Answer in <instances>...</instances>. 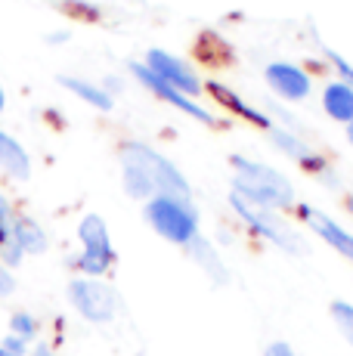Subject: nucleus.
Returning <instances> with one entry per match:
<instances>
[{
	"instance_id": "obj_1",
	"label": "nucleus",
	"mask_w": 353,
	"mask_h": 356,
	"mask_svg": "<svg viewBox=\"0 0 353 356\" xmlns=\"http://www.w3.org/2000/svg\"><path fill=\"white\" fill-rule=\"evenodd\" d=\"M121 168H124V189L131 198H180V202H192L189 198V183L174 168L165 155L155 149L142 146V143H127L121 149Z\"/></svg>"
},
{
	"instance_id": "obj_2",
	"label": "nucleus",
	"mask_w": 353,
	"mask_h": 356,
	"mask_svg": "<svg viewBox=\"0 0 353 356\" xmlns=\"http://www.w3.org/2000/svg\"><path fill=\"white\" fill-rule=\"evenodd\" d=\"M233 193L248 198V202L261 204V208H288L295 202V186L279 174V170L257 164L242 155H233Z\"/></svg>"
},
{
	"instance_id": "obj_3",
	"label": "nucleus",
	"mask_w": 353,
	"mask_h": 356,
	"mask_svg": "<svg viewBox=\"0 0 353 356\" xmlns=\"http://www.w3.org/2000/svg\"><path fill=\"white\" fill-rule=\"evenodd\" d=\"M146 220L161 238H167V242H174V245H183V248H189L192 238L199 236V217H195L192 202L155 195L146 202Z\"/></svg>"
},
{
	"instance_id": "obj_4",
	"label": "nucleus",
	"mask_w": 353,
	"mask_h": 356,
	"mask_svg": "<svg viewBox=\"0 0 353 356\" xmlns=\"http://www.w3.org/2000/svg\"><path fill=\"white\" fill-rule=\"evenodd\" d=\"M229 204H233L236 211H239V217L248 223L251 229L257 232V236H263V238H270L273 245H279V248L285 251H291V254H301L304 251V245H301V236H297L295 229L288 227V223L282 220L276 211H270V208H261V204H254V202H248V198H242V195H229Z\"/></svg>"
},
{
	"instance_id": "obj_5",
	"label": "nucleus",
	"mask_w": 353,
	"mask_h": 356,
	"mask_svg": "<svg viewBox=\"0 0 353 356\" xmlns=\"http://www.w3.org/2000/svg\"><path fill=\"white\" fill-rule=\"evenodd\" d=\"M69 300L90 323H108L118 310V294L112 285L99 282V279H74L69 285Z\"/></svg>"
},
{
	"instance_id": "obj_6",
	"label": "nucleus",
	"mask_w": 353,
	"mask_h": 356,
	"mask_svg": "<svg viewBox=\"0 0 353 356\" xmlns=\"http://www.w3.org/2000/svg\"><path fill=\"white\" fill-rule=\"evenodd\" d=\"M78 236H81V242H84V254L78 257V270L87 273L90 279L103 276L115 260V251H112V242H108V229H106L103 217H97V214L84 217L78 227Z\"/></svg>"
},
{
	"instance_id": "obj_7",
	"label": "nucleus",
	"mask_w": 353,
	"mask_h": 356,
	"mask_svg": "<svg viewBox=\"0 0 353 356\" xmlns=\"http://www.w3.org/2000/svg\"><path fill=\"white\" fill-rule=\"evenodd\" d=\"M146 68L152 74H158L165 84H171L180 93H186V97H199L202 81L195 78V72L183 63V59H176V56H171V53H165V50H149L146 53Z\"/></svg>"
},
{
	"instance_id": "obj_8",
	"label": "nucleus",
	"mask_w": 353,
	"mask_h": 356,
	"mask_svg": "<svg viewBox=\"0 0 353 356\" xmlns=\"http://www.w3.org/2000/svg\"><path fill=\"white\" fill-rule=\"evenodd\" d=\"M133 68V74H137V78L142 81V84H146L149 87V90H152L155 93V97H158V99H165V102H171V106L174 108H180V112H186V115H192V118L195 121H202V124H211V115H208L205 112V108H202L199 106V102H192V99H189L186 97V93H180V90H176V87H171V84H165V81H161L158 78V74H152V72H149V68L146 65H140V63H133L131 65Z\"/></svg>"
},
{
	"instance_id": "obj_9",
	"label": "nucleus",
	"mask_w": 353,
	"mask_h": 356,
	"mask_svg": "<svg viewBox=\"0 0 353 356\" xmlns=\"http://www.w3.org/2000/svg\"><path fill=\"white\" fill-rule=\"evenodd\" d=\"M301 217L310 223V229H313L316 236L322 238V242H329L331 248L338 251V254H344L347 260H353V236L341 227V223H335L329 214L310 208V204H301Z\"/></svg>"
},
{
	"instance_id": "obj_10",
	"label": "nucleus",
	"mask_w": 353,
	"mask_h": 356,
	"mask_svg": "<svg viewBox=\"0 0 353 356\" xmlns=\"http://www.w3.org/2000/svg\"><path fill=\"white\" fill-rule=\"evenodd\" d=\"M267 84L273 87V93H279L282 99H304L310 93V78L291 63H270L267 65Z\"/></svg>"
},
{
	"instance_id": "obj_11",
	"label": "nucleus",
	"mask_w": 353,
	"mask_h": 356,
	"mask_svg": "<svg viewBox=\"0 0 353 356\" xmlns=\"http://www.w3.org/2000/svg\"><path fill=\"white\" fill-rule=\"evenodd\" d=\"M270 136H273V143L282 149L288 159H295V161H301L307 170H313V174H329V164H325L322 155H316L313 149L307 146V143H301L297 136H291L288 130H279V127H273L270 130Z\"/></svg>"
},
{
	"instance_id": "obj_12",
	"label": "nucleus",
	"mask_w": 353,
	"mask_h": 356,
	"mask_svg": "<svg viewBox=\"0 0 353 356\" xmlns=\"http://www.w3.org/2000/svg\"><path fill=\"white\" fill-rule=\"evenodd\" d=\"M208 90H211L214 97L220 99L227 108H233V112L239 115V118H245V121H251V124H257V127H267V130H273V121H270L267 115H263V112H257V108H251L248 102L242 99L239 93H233V90H229L227 84H220V81H208Z\"/></svg>"
},
{
	"instance_id": "obj_13",
	"label": "nucleus",
	"mask_w": 353,
	"mask_h": 356,
	"mask_svg": "<svg viewBox=\"0 0 353 356\" xmlns=\"http://www.w3.org/2000/svg\"><path fill=\"white\" fill-rule=\"evenodd\" d=\"M322 108L329 112V118L350 124V121H353V87L344 84V81L329 84L322 90Z\"/></svg>"
},
{
	"instance_id": "obj_14",
	"label": "nucleus",
	"mask_w": 353,
	"mask_h": 356,
	"mask_svg": "<svg viewBox=\"0 0 353 356\" xmlns=\"http://www.w3.org/2000/svg\"><path fill=\"white\" fill-rule=\"evenodd\" d=\"M10 236H13V242L19 245L22 254H40V251H47V232L40 229L35 220H28V217L13 220L10 223Z\"/></svg>"
},
{
	"instance_id": "obj_15",
	"label": "nucleus",
	"mask_w": 353,
	"mask_h": 356,
	"mask_svg": "<svg viewBox=\"0 0 353 356\" xmlns=\"http://www.w3.org/2000/svg\"><path fill=\"white\" fill-rule=\"evenodd\" d=\"M0 164H3L6 174L16 177V180H28V174H31V164H28L25 149L19 146L10 134H3V130H0Z\"/></svg>"
},
{
	"instance_id": "obj_16",
	"label": "nucleus",
	"mask_w": 353,
	"mask_h": 356,
	"mask_svg": "<svg viewBox=\"0 0 353 356\" xmlns=\"http://www.w3.org/2000/svg\"><path fill=\"white\" fill-rule=\"evenodd\" d=\"M189 251H192V257L202 264V270L211 273L214 282H227V270H223V264H220V257H217V251L205 242V238L195 236V238H192V245H189Z\"/></svg>"
},
{
	"instance_id": "obj_17",
	"label": "nucleus",
	"mask_w": 353,
	"mask_h": 356,
	"mask_svg": "<svg viewBox=\"0 0 353 356\" xmlns=\"http://www.w3.org/2000/svg\"><path fill=\"white\" fill-rule=\"evenodd\" d=\"M63 81V87H69L72 93H78L84 102H90V106H97V108H103V112H108L112 108V97H108L106 90H99V87H93V84H87V81H81V78H59Z\"/></svg>"
},
{
	"instance_id": "obj_18",
	"label": "nucleus",
	"mask_w": 353,
	"mask_h": 356,
	"mask_svg": "<svg viewBox=\"0 0 353 356\" xmlns=\"http://www.w3.org/2000/svg\"><path fill=\"white\" fill-rule=\"evenodd\" d=\"M331 316H335V323H338V328H341V334L353 344V304H344V300L331 304Z\"/></svg>"
},
{
	"instance_id": "obj_19",
	"label": "nucleus",
	"mask_w": 353,
	"mask_h": 356,
	"mask_svg": "<svg viewBox=\"0 0 353 356\" xmlns=\"http://www.w3.org/2000/svg\"><path fill=\"white\" fill-rule=\"evenodd\" d=\"M10 325H13V334H16V338H22V341H31V338H35V332H38L35 319H31L28 313H16Z\"/></svg>"
},
{
	"instance_id": "obj_20",
	"label": "nucleus",
	"mask_w": 353,
	"mask_h": 356,
	"mask_svg": "<svg viewBox=\"0 0 353 356\" xmlns=\"http://www.w3.org/2000/svg\"><path fill=\"white\" fill-rule=\"evenodd\" d=\"M10 223H13V214H10V202L0 195V245L10 238Z\"/></svg>"
},
{
	"instance_id": "obj_21",
	"label": "nucleus",
	"mask_w": 353,
	"mask_h": 356,
	"mask_svg": "<svg viewBox=\"0 0 353 356\" xmlns=\"http://www.w3.org/2000/svg\"><path fill=\"white\" fill-rule=\"evenodd\" d=\"M329 59H331V63L338 65V72H341L344 84H350V87H353V65H350V63H347V59H344V56H338V53H331V50H329Z\"/></svg>"
},
{
	"instance_id": "obj_22",
	"label": "nucleus",
	"mask_w": 353,
	"mask_h": 356,
	"mask_svg": "<svg viewBox=\"0 0 353 356\" xmlns=\"http://www.w3.org/2000/svg\"><path fill=\"white\" fill-rule=\"evenodd\" d=\"M13 289H16V279H13V273L0 266V298H6V294H13Z\"/></svg>"
},
{
	"instance_id": "obj_23",
	"label": "nucleus",
	"mask_w": 353,
	"mask_h": 356,
	"mask_svg": "<svg viewBox=\"0 0 353 356\" xmlns=\"http://www.w3.org/2000/svg\"><path fill=\"white\" fill-rule=\"evenodd\" d=\"M263 356H297V353L291 350L288 344H282V341H276V344H270V347H267V353H263Z\"/></svg>"
},
{
	"instance_id": "obj_24",
	"label": "nucleus",
	"mask_w": 353,
	"mask_h": 356,
	"mask_svg": "<svg viewBox=\"0 0 353 356\" xmlns=\"http://www.w3.org/2000/svg\"><path fill=\"white\" fill-rule=\"evenodd\" d=\"M3 347H6V350H13V353H19V356L25 353V341H22V338H16V334H10Z\"/></svg>"
},
{
	"instance_id": "obj_25",
	"label": "nucleus",
	"mask_w": 353,
	"mask_h": 356,
	"mask_svg": "<svg viewBox=\"0 0 353 356\" xmlns=\"http://www.w3.org/2000/svg\"><path fill=\"white\" fill-rule=\"evenodd\" d=\"M35 356H56V353H50L47 347H35Z\"/></svg>"
},
{
	"instance_id": "obj_26",
	"label": "nucleus",
	"mask_w": 353,
	"mask_h": 356,
	"mask_svg": "<svg viewBox=\"0 0 353 356\" xmlns=\"http://www.w3.org/2000/svg\"><path fill=\"white\" fill-rule=\"evenodd\" d=\"M347 140H350V146H353V121L347 124Z\"/></svg>"
},
{
	"instance_id": "obj_27",
	"label": "nucleus",
	"mask_w": 353,
	"mask_h": 356,
	"mask_svg": "<svg viewBox=\"0 0 353 356\" xmlns=\"http://www.w3.org/2000/svg\"><path fill=\"white\" fill-rule=\"evenodd\" d=\"M0 356H19V353H13V350H6V347H0Z\"/></svg>"
},
{
	"instance_id": "obj_28",
	"label": "nucleus",
	"mask_w": 353,
	"mask_h": 356,
	"mask_svg": "<svg viewBox=\"0 0 353 356\" xmlns=\"http://www.w3.org/2000/svg\"><path fill=\"white\" fill-rule=\"evenodd\" d=\"M3 102H6V99H3V87H0V108H3Z\"/></svg>"
},
{
	"instance_id": "obj_29",
	"label": "nucleus",
	"mask_w": 353,
	"mask_h": 356,
	"mask_svg": "<svg viewBox=\"0 0 353 356\" xmlns=\"http://www.w3.org/2000/svg\"><path fill=\"white\" fill-rule=\"evenodd\" d=\"M347 204H350V211H353V198H347Z\"/></svg>"
}]
</instances>
